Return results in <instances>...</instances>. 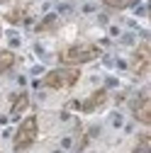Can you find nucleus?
<instances>
[{
  "instance_id": "1",
  "label": "nucleus",
  "mask_w": 151,
  "mask_h": 153,
  "mask_svg": "<svg viewBox=\"0 0 151 153\" xmlns=\"http://www.w3.org/2000/svg\"><path fill=\"white\" fill-rule=\"evenodd\" d=\"M102 56V49L98 44H90V42H78V44H71L66 49L59 51V63L64 66H73V68H78L83 63H90V61H95Z\"/></svg>"
},
{
  "instance_id": "2",
  "label": "nucleus",
  "mask_w": 151,
  "mask_h": 153,
  "mask_svg": "<svg viewBox=\"0 0 151 153\" xmlns=\"http://www.w3.org/2000/svg\"><path fill=\"white\" fill-rule=\"evenodd\" d=\"M78 80H81V68L61 66V68L49 71L44 78H42V85L49 88V90H66V88H73Z\"/></svg>"
},
{
  "instance_id": "3",
  "label": "nucleus",
  "mask_w": 151,
  "mask_h": 153,
  "mask_svg": "<svg viewBox=\"0 0 151 153\" xmlns=\"http://www.w3.org/2000/svg\"><path fill=\"white\" fill-rule=\"evenodd\" d=\"M37 136H39V119H37L34 114H29V117H25L20 122V126H17L15 136H12V148L15 151H27L29 146H34Z\"/></svg>"
},
{
  "instance_id": "4",
  "label": "nucleus",
  "mask_w": 151,
  "mask_h": 153,
  "mask_svg": "<svg viewBox=\"0 0 151 153\" xmlns=\"http://www.w3.org/2000/svg\"><path fill=\"white\" fill-rule=\"evenodd\" d=\"M151 68V46L146 42H141L134 51H132V59H129V71L132 75H137V78H144Z\"/></svg>"
},
{
  "instance_id": "5",
  "label": "nucleus",
  "mask_w": 151,
  "mask_h": 153,
  "mask_svg": "<svg viewBox=\"0 0 151 153\" xmlns=\"http://www.w3.org/2000/svg\"><path fill=\"white\" fill-rule=\"evenodd\" d=\"M129 109H132V117H134L139 124H144V126L151 124V97H149L146 90H141L137 97L129 102Z\"/></svg>"
},
{
  "instance_id": "6",
  "label": "nucleus",
  "mask_w": 151,
  "mask_h": 153,
  "mask_svg": "<svg viewBox=\"0 0 151 153\" xmlns=\"http://www.w3.org/2000/svg\"><path fill=\"white\" fill-rule=\"evenodd\" d=\"M107 100H110L107 90H105V88H98L93 95H88V97H85V100H81V102H76L73 107H76V109H81L83 114H93V112L102 109V107L107 105Z\"/></svg>"
},
{
  "instance_id": "7",
  "label": "nucleus",
  "mask_w": 151,
  "mask_h": 153,
  "mask_svg": "<svg viewBox=\"0 0 151 153\" xmlns=\"http://www.w3.org/2000/svg\"><path fill=\"white\" fill-rule=\"evenodd\" d=\"M27 107H29V95H27V92H20V95H15V97H12L10 114H12V117H20Z\"/></svg>"
},
{
  "instance_id": "8",
  "label": "nucleus",
  "mask_w": 151,
  "mask_h": 153,
  "mask_svg": "<svg viewBox=\"0 0 151 153\" xmlns=\"http://www.w3.org/2000/svg\"><path fill=\"white\" fill-rule=\"evenodd\" d=\"M15 63H17L15 51H10V49H3V51H0V75H5L10 68H15Z\"/></svg>"
},
{
  "instance_id": "9",
  "label": "nucleus",
  "mask_w": 151,
  "mask_h": 153,
  "mask_svg": "<svg viewBox=\"0 0 151 153\" xmlns=\"http://www.w3.org/2000/svg\"><path fill=\"white\" fill-rule=\"evenodd\" d=\"M132 153H151V139H149V134H141V136H139V141H137V146H134Z\"/></svg>"
},
{
  "instance_id": "10",
  "label": "nucleus",
  "mask_w": 151,
  "mask_h": 153,
  "mask_svg": "<svg viewBox=\"0 0 151 153\" xmlns=\"http://www.w3.org/2000/svg\"><path fill=\"white\" fill-rule=\"evenodd\" d=\"M102 3L110 7V10H127L137 3V0H102Z\"/></svg>"
},
{
  "instance_id": "11",
  "label": "nucleus",
  "mask_w": 151,
  "mask_h": 153,
  "mask_svg": "<svg viewBox=\"0 0 151 153\" xmlns=\"http://www.w3.org/2000/svg\"><path fill=\"white\" fill-rule=\"evenodd\" d=\"M56 22H59V20H56L54 15H49L46 20H44L39 27H37V32H49V29H54V27H56Z\"/></svg>"
},
{
  "instance_id": "12",
  "label": "nucleus",
  "mask_w": 151,
  "mask_h": 153,
  "mask_svg": "<svg viewBox=\"0 0 151 153\" xmlns=\"http://www.w3.org/2000/svg\"><path fill=\"white\" fill-rule=\"evenodd\" d=\"M0 36H3V27H0Z\"/></svg>"
}]
</instances>
